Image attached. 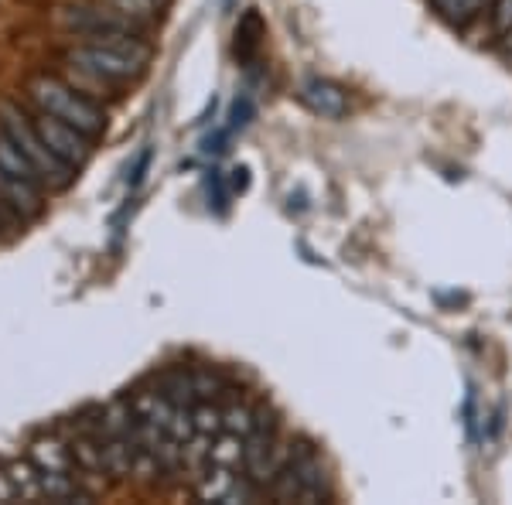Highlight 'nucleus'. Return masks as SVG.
<instances>
[{"instance_id":"obj_1","label":"nucleus","mask_w":512,"mask_h":505,"mask_svg":"<svg viewBox=\"0 0 512 505\" xmlns=\"http://www.w3.org/2000/svg\"><path fill=\"white\" fill-rule=\"evenodd\" d=\"M82 76L96 82H134L151 62V45L140 38V31H113V35L86 38L82 45L65 55Z\"/></svg>"},{"instance_id":"obj_2","label":"nucleus","mask_w":512,"mask_h":505,"mask_svg":"<svg viewBox=\"0 0 512 505\" xmlns=\"http://www.w3.org/2000/svg\"><path fill=\"white\" fill-rule=\"evenodd\" d=\"M28 96L38 110L59 117L62 123L76 127L79 134H86L89 140H96L106 130V113L99 110L82 89H72L69 82H62L55 76H35L28 82Z\"/></svg>"},{"instance_id":"obj_3","label":"nucleus","mask_w":512,"mask_h":505,"mask_svg":"<svg viewBox=\"0 0 512 505\" xmlns=\"http://www.w3.org/2000/svg\"><path fill=\"white\" fill-rule=\"evenodd\" d=\"M0 130L11 137V144L18 147L31 164H35V171L41 175V185L45 188H69L72 168L48 151V144L41 140L35 123H31V117L24 113V106H18V103L0 106Z\"/></svg>"},{"instance_id":"obj_4","label":"nucleus","mask_w":512,"mask_h":505,"mask_svg":"<svg viewBox=\"0 0 512 505\" xmlns=\"http://www.w3.org/2000/svg\"><path fill=\"white\" fill-rule=\"evenodd\" d=\"M31 123H35L41 140L48 144V151L69 164L72 171L89 161V137L79 134L76 127H69V123H62L59 117H52V113H45V110H38L35 117H31Z\"/></svg>"},{"instance_id":"obj_5","label":"nucleus","mask_w":512,"mask_h":505,"mask_svg":"<svg viewBox=\"0 0 512 505\" xmlns=\"http://www.w3.org/2000/svg\"><path fill=\"white\" fill-rule=\"evenodd\" d=\"M291 465L297 468V482H301V505H318L332 499L325 461L308 441L291 444Z\"/></svg>"},{"instance_id":"obj_6","label":"nucleus","mask_w":512,"mask_h":505,"mask_svg":"<svg viewBox=\"0 0 512 505\" xmlns=\"http://www.w3.org/2000/svg\"><path fill=\"white\" fill-rule=\"evenodd\" d=\"M41 205H45L41 202V185L0 168V209L14 215V219H35Z\"/></svg>"},{"instance_id":"obj_7","label":"nucleus","mask_w":512,"mask_h":505,"mask_svg":"<svg viewBox=\"0 0 512 505\" xmlns=\"http://www.w3.org/2000/svg\"><path fill=\"white\" fill-rule=\"evenodd\" d=\"M301 99L311 113L328 117V120L345 117V110H349V96H345V89L335 86V82H328V79H308L301 86Z\"/></svg>"},{"instance_id":"obj_8","label":"nucleus","mask_w":512,"mask_h":505,"mask_svg":"<svg viewBox=\"0 0 512 505\" xmlns=\"http://www.w3.org/2000/svg\"><path fill=\"white\" fill-rule=\"evenodd\" d=\"M28 458L35 461L41 471H59V475H72L76 471V458H72V444L59 441V437H35L31 441Z\"/></svg>"},{"instance_id":"obj_9","label":"nucleus","mask_w":512,"mask_h":505,"mask_svg":"<svg viewBox=\"0 0 512 505\" xmlns=\"http://www.w3.org/2000/svg\"><path fill=\"white\" fill-rule=\"evenodd\" d=\"M7 475L18 492V502H45V488H41V468L31 458L7 461Z\"/></svg>"},{"instance_id":"obj_10","label":"nucleus","mask_w":512,"mask_h":505,"mask_svg":"<svg viewBox=\"0 0 512 505\" xmlns=\"http://www.w3.org/2000/svg\"><path fill=\"white\" fill-rule=\"evenodd\" d=\"M158 389L168 396L175 407H195L198 393H195V376L188 369H164L158 376Z\"/></svg>"},{"instance_id":"obj_11","label":"nucleus","mask_w":512,"mask_h":505,"mask_svg":"<svg viewBox=\"0 0 512 505\" xmlns=\"http://www.w3.org/2000/svg\"><path fill=\"white\" fill-rule=\"evenodd\" d=\"M106 4H110L117 14H123V18H130L144 28V24H154L164 11H168L171 0H106Z\"/></svg>"},{"instance_id":"obj_12","label":"nucleus","mask_w":512,"mask_h":505,"mask_svg":"<svg viewBox=\"0 0 512 505\" xmlns=\"http://www.w3.org/2000/svg\"><path fill=\"white\" fill-rule=\"evenodd\" d=\"M431 4L448 24H468V21H475L482 11H489L495 0H431Z\"/></svg>"},{"instance_id":"obj_13","label":"nucleus","mask_w":512,"mask_h":505,"mask_svg":"<svg viewBox=\"0 0 512 505\" xmlns=\"http://www.w3.org/2000/svg\"><path fill=\"white\" fill-rule=\"evenodd\" d=\"M236 475L233 468H222V465H212L209 471H205L202 478H198V499L202 502H222L229 495V488H233Z\"/></svg>"},{"instance_id":"obj_14","label":"nucleus","mask_w":512,"mask_h":505,"mask_svg":"<svg viewBox=\"0 0 512 505\" xmlns=\"http://www.w3.org/2000/svg\"><path fill=\"white\" fill-rule=\"evenodd\" d=\"M0 168L24 178V181H35V185H41V175L35 171V164H31L28 157H24L18 147L11 144V137H7L4 130H0ZM41 188H45V185H41Z\"/></svg>"},{"instance_id":"obj_15","label":"nucleus","mask_w":512,"mask_h":505,"mask_svg":"<svg viewBox=\"0 0 512 505\" xmlns=\"http://www.w3.org/2000/svg\"><path fill=\"white\" fill-rule=\"evenodd\" d=\"M260 35H263L260 14L250 11L243 21H239V28H236V55H239V62H250L253 59L256 48H260Z\"/></svg>"},{"instance_id":"obj_16","label":"nucleus","mask_w":512,"mask_h":505,"mask_svg":"<svg viewBox=\"0 0 512 505\" xmlns=\"http://www.w3.org/2000/svg\"><path fill=\"white\" fill-rule=\"evenodd\" d=\"M253 420H256V407L246 400H236L222 410V430L226 434H236V437H246L253 430Z\"/></svg>"},{"instance_id":"obj_17","label":"nucleus","mask_w":512,"mask_h":505,"mask_svg":"<svg viewBox=\"0 0 512 505\" xmlns=\"http://www.w3.org/2000/svg\"><path fill=\"white\" fill-rule=\"evenodd\" d=\"M212 461L222 468H243V437H236V434H222L212 441Z\"/></svg>"},{"instance_id":"obj_18","label":"nucleus","mask_w":512,"mask_h":505,"mask_svg":"<svg viewBox=\"0 0 512 505\" xmlns=\"http://www.w3.org/2000/svg\"><path fill=\"white\" fill-rule=\"evenodd\" d=\"M192 420H195V434H209V437L222 434V410L216 407V400H198L192 407Z\"/></svg>"},{"instance_id":"obj_19","label":"nucleus","mask_w":512,"mask_h":505,"mask_svg":"<svg viewBox=\"0 0 512 505\" xmlns=\"http://www.w3.org/2000/svg\"><path fill=\"white\" fill-rule=\"evenodd\" d=\"M192 376H195V393H198V400H216L222 389H226V379H222L219 372H212V369H195Z\"/></svg>"},{"instance_id":"obj_20","label":"nucleus","mask_w":512,"mask_h":505,"mask_svg":"<svg viewBox=\"0 0 512 505\" xmlns=\"http://www.w3.org/2000/svg\"><path fill=\"white\" fill-rule=\"evenodd\" d=\"M253 120V99L250 96H239L233 103V113H229V134H236V130H246Z\"/></svg>"},{"instance_id":"obj_21","label":"nucleus","mask_w":512,"mask_h":505,"mask_svg":"<svg viewBox=\"0 0 512 505\" xmlns=\"http://www.w3.org/2000/svg\"><path fill=\"white\" fill-rule=\"evenodd\" d=\"M495 11H492V18H495V31H499L502 38L512 31V0H495Z\"/></svg>"},{"instance_id":"obj_22","label":"nucleus","mask_w":512,"mask_h":505,"mask_svg":"<svg viewBox=\"0 0 512 505\" xmlns=\"http://www.w3.org/2000/svg\"><path fill=\"white\" fill-rule=\"evenodd\" d=\"M147 164H151V151H140V157H137V164H134V171H130V188H140V181H144V171H147Z\"/></svg>"},{"instance_id":"obj_23","label":"nucleus","mask_w":512,"mask_h":505,"mask_svg":"<svg viewBox=\"0 0 512 505\" xmlns=\"http://www.w3.org/2000/svg\"><path fill=\"white\" fill-rule=\"evenodd\" d=\"M7 502H18V492L11 485V475H7V465H0V505Z\"/></svg>"},{"instance_id":"obj_24","label":"nucleus","mask_w":512,"mask_h":505,"mask_svg":"<svg viewBox=\"0 0 512 505\" xmlns=\"http://www.w3.org/2000/svg\"><path fill=\"white\" fill-rule=\"evenodd\" d=\"M229 185H233V192H246V185H250V168H243V164H239V168H233L229 171Z\"/></svg>"},{"instance_id":"obj_25","label":"nucleus","mask_w":512,"mask_h":505,"mask_svg":"<svg viewBox=\"0 0 512 505\" xmlns=\"http://www.w3.org/2000/svg\"><path fill=\"white\" fill-rule=\"evenodd\" d=\"M7 219H14V215H7L4 209H0V226H4V222H7Z\"/></svg>"}]
</instances>
